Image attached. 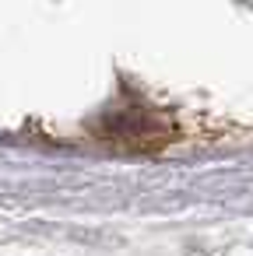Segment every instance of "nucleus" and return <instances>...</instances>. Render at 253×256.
Instances as JSON below:
<instances>
[{"mask_svg":"<svg viewBox=\"0 0 253 256\" xmlns=\"http://www.w3.org/2000/svg\"><path fill=\"white\" fill-rule=\"evenodd\" d=\"M95 134L106 144L130 148V151H155L172 140L176 126L165 112L148 109V106H123V109H106L95 120Z\"/></svg>","mask_w":253,"mask_h":256,"instance_id":"1","label":"nucleus"}]
</instances>
